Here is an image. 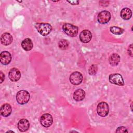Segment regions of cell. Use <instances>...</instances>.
<instances>
[{"mask_svg":"<svg viewBox=\"0 0 133 133\" xmlns=\"http://www.w3.org/2000/svg\"><path fill=\"white\" fill-rule=\"evenodd\" d=\"M34 26L37 32L43 36L48 35L52 30L51 25L47 23H37Z\"/></svg>","mask_w":133,"mask_h":133,"instance_id":"obj_1","label":"cell"},{"mask_svg":"<svg viewBox=\"0 0 133 133\" xmlns=\"http://www.w3.org/2000/svg\"><path fill=\"white\" fill-rule=\"evenodd\" d=\"M16 100L17 102L21 105L28 103L30 98V95L28 91L25 90H21L16 94Z\"/></svg>","mask_w":133,"mask_h":133,"instance_id":"obj_2","label":"cell"},{"mask_svg":"<svg viewBox=\"0 0 133 133\" xmlns=\"http://www.w3.org/2000/svg\"><path fill=\"white\" fill-rule=\"evenodd\" d=\"M62 30L64 32L71 37H75L78 32V28L70 23H64L62 25Z\"/></svg>","mask_w":133,"mask_h":133,"instance_id":"obj_3","label":"cell"},{"mask_svg":"<svg viewBox=\"0 0 133 133\" xmlns=\"http://www.w3.org/2000/svg\"><path fill=\"white\" fill-rule=\"evenodd\" d=\"M97 112L100 116L105 117L107 116L109 112V105L103 101L99 103L97 107Z\"/></svg>","mask_w":133,"mask_h":133,"instance_id":"obj_4","label":"cell"},{"mask_svg":"<svg viewBox=\"0 0 133 133\" xmlns=\"http://www.w3.org/2000/svg\"><path fill=\"white\" fill-rule=\"evenodd\" d=\"M109 82L113 84L118 86H123L124 85V81L122 76L118 73L111 74L109 76Z\"/></svg>","mask_w":133,"mask_h":133,"instance_id":"obj_5","label":"cell"},{"mask_svg":"<svg viewBox=\"0 0 133 133\" xmlns=\"http://www.w3.org/2000/svg\"><path fill=\"white\" fill-rule=\"evenodd\" d=\"M40 123L44 127H48L51 125L53 122V118L49 113H45L40 117Z\"/></svg>","mask_w":133,"mask_h":133,"instance_id":"obj_6","label":"cell"},{"mask_svg":"<svg viewBox=\"0 0 133 133\" xmlns=\"http://www.w3.org/2000/svg\"><path fill=\"white\" fill-rule=\"evenodd\" d=\"M83 75L79 72H74L70 76V81L74 85L80 84L83 81Z\"/></svg>","mask_w":133,"mask_h":133,"instance_id":"obj_7","label":"cell"},{"mask_svg":"<svg viewBox=\"0 0 133 133\" xmlns=\"http://www.w3.org/2000/svg\"><path fill=\"white\" fill-rule=\"evenodd\" d=\"M111 19V14L107 10H103L99 13L97 17L98 21L101 24L107 23Z\"/></svg>","mask_w":133,"mask_h":133,"instance_id":"obj_8","label":"cell"},{"mask_svg":"<svg viewBox=\"0 0 133 133\" xmlns=\"http://www.w3.org/2000/svg\"><path fill=\"white\" fill-rule=\"evenodd\" d=\"M8 77L11 81L17 82L21 77L20 71L17 68H12L9 72Z\"/></svg>","mask_w":133,"mask_h":133,"instance_id":"obj_9","label":"cell"},{"mask_svg":"<svg viewBox=\"0 0 133 133\" xmlns=\"http://www.w3.org/2000/svg\"><path fill=\"white\" fill-rule=\"evenodd\" d=\"M92 37V34L88 30L82 31L79 34V39L83 43H87L90 41Z\"/></svg>","mask_w":133,"mask_h":133,"instance_id":"obj_10","label":"cell"},{"mask_svg":"<svg viewBox=\"0 0 133 133\" xmlns=\"http://www.w3.org/2000/svg\"><path fill=\"white\" fill-rule=\"evenodd\" d=\"M11 58L10 53L7 51H2L0 54L1 62L3 65L8 64L10 62Z\"/></svg>","mask_w":133,"mask_h":133,"instance_id":"obj_11","label":"cell"},{"mask_svg":"<svg viewBox=\"0 0 133 133\" xmlns=\"http://www.w3.org/2000/svg\"><path fill=\"white\" fill-rule=\"evenodd\" d=\"M18 128L21 132L27 131L30 127V123L28 119L25 118L21 119L18 123Z\"/></svg>","mask_w":133,"mask_h":133,"instance_id":"obj_12","label":"cell"},{"mask_svg":"<svg viewBox=\"0 0 133 133\" xmlns=\"http://www.w3.org/2000/svg\"><path fill=\"white\" fill-rule=\"evenodd\" d=\"M13 40V38L12 35L8 32H5L3 33L1 37V43L5 46H7L10 45Z\"/></svg>","mask_w":133,"mask_h":133,"instance_id":"obj_13","label":"cell"},{"mask_svg":"<svg viewBox=\"0 0 133 133\" xmlns=\"http://www.w3.org/2000/svg\"><path fill=\"white\" fill-rule=\"evenodd\" d=\"M12 111L11 105L8 103H5L1 106V114L4 117L9 116Z\"/></svg>","mask_w":133,"mask_h":133,"instance_id":"obj_14","label":"cell"},{"mask_svg":"<svg viewBox=\"0 0 133 133\" xmlns=\"http://www.w3.org/2000/svg\"><path fill=\"white\" fill-rule=\"evenodd\" d=\"M85 97V92L82 89H76L73 94V99L76 101L83 100Z\"/></svg>","mask_w":133,"mask_h":133,"instance_id":"obj_15","label":"cell"},{"mask_svg":"<svg viewBox=\"0 0 133 133\" xmlns=\"http://www.w3.org/2000/svg\"><path fill=\"white\" fill-rule=\"evenodd\" d=\"M21 46L24 50L30 51L32 49L33 44L30 38H26L22 41L21 43Z\"/></svg>","mask_w":133,"mask_h":133,"instance_id":"obj_16","label":"cell"},{"mask_svg":"<svg viewBox=\"0 0 133 133\" xmlns=\"http://www.w3.org/2000/svg\"><path fill=\"white\" fill-rule=\"evenodd\" d=\"M120 59L121 58L119 55L116 53H114L109 57V63L112 66H116L119 63L120 61Z\"/></svg>","mask_w":133,"mask_h":133,"instance_id":"obj_17","label":"cell"},{"mask_svg":"<svg viewBox=\"0 0 133 133\" xmlns=\"http://www.w3.org/2000/svg\"><path fill=\"white\" fill-rule=\"evenodd\" d=\"M121 17L124 20H129L132 16V11L128 8H123L120 12Z\"/></svg>","mask_w":133,"mask_h":133,"instance_id":"obj_18","label":"cell"},{"mask_svg":"<svg viewBox=\"0 0 133 133\" xmlns=\"http://www.w3.org/2000/svg\"><path fill=\"white\" fill-rule=\"evenodd\" d=\"M110 31L111 33L115 35H121L124 32V29H123L122 28L115 26L110 27Z\"/></svg>","mask_w":133,"mask_h":133,"instance_id":"obj_19","label":"cell"},{"mask_svg":"<svg viewBox=\"0 0 133 133\" xmlns=\"http://www.w3.org/2000/svg\"><path fill=\"white\" fill-rule=\"evenodd\" d=\"M68 46H69V43L68 41L65 39H62L58 43L59 47L62 50H64L68 48Z\"/></svg>","mask_w":133,"mask_h":133,"instance_id":"obj_20","label":"cell"},{"mask_svg":"<svg viewBox=\"0 0 133 133\" xmlns=\"http://www.w3.org/2000/svg\"><path fill=\"white\" fill-rule=\"evenodd\" d=\"M97 72V66L95 64L91 65L88 69V73L91 75H95Z\"/></svg>","mask_w":133,"mask_h":133,"instance_id":"obj_21","label":"cell"},{"mask_svg":"<svg viewBox=\"0 0 133 133\" xmlns=\"http://www.w3.org/2000/svg\"><path fill=\"white\" fill-rule=\"evenodd\" d=\"M116 132H128V130L126 127L124 126H121L117 128Z\"/></svg>","mask_w":133,"mask_h":133,"instance_id":"obj_22","label":"cell"},{"mask_svg":"<svg viewBox=\"0 0 133 133\" xmlns=\"http://www.w3.org/2000/svg\"><path fill=\"white\" fill-rule=\"evenodd\" d=\"M127 51H128V55H130L131 57H132V44H130L129 46Z\"/></svg>","mask_w":133,"mask_h":133,"instance_id":"obj_23","label":"cell"},{"mask_svg":"<svg viewBox=\"0 0 133 133\" xmlns=\"http://www.w3.org/2000/svg\"><path fill=\"white\" fill-rule=\"evenodd\" d=\"M67 2L73 5H78L79 3V1H67Z\"/></svg>","mask_w":133,"mask_h":133,"instance_id":"obj_24","label":"cell"},{"mask_svg":"<svg viewBox=\"0 0 133 133\" xmlns=\"http://www.w3.org/2000/svg\"><path fill=\"white\" fill-rule=\"evenodd\" d=\"M0 76H1V83H2V82L5 79V75L2 71L0 72Z\"/></svg>","mask_w":133,"mask_h":133,"instance_id":"obj_25","label":"cell"},{"mask_svg":"<svg viewBox=\"0 0 133 133\" xmlns=\"http://www.w3.org/2000/svg\"><path fill=\"white\" fill-rule=\"evenodd\" d=\"M14 132L12 131H7L6 132Z\"/></svg>","mask_w":133,"mask_h":133,"instance_id":"obj_26","label":"cell"}]
</instances>
